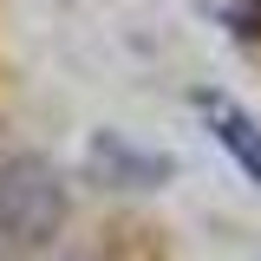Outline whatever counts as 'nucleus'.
Returning a JSON list of instances; mask_svg holds the SVG:
<instances>
[{"mask_svg": "<svg viewBox=\"0 0 261 261\" xmlns=\"http://www.w3.org/2000/svg\"><path fill=\"white\" fill-rule=\"evenodd\" d=\"M65 228V176L46 157H7L0 163V242L13 248H53Z\"/></svg>", "mask_w": 261, "mask_h": 261, "instance_id": "f257e3e1", "label": "nucleus"}, {"mask_svg": "<svg viewBox=\"0 0 261 261\" xmlns=\"http://www.w3.org/2000/svg\"><path fill=\"white\" fill-rule=\"evenodd\" d=\"M85 176L105 190H163V183H176V157L137 144L124 130H92L85 137Z\"/></svg>", "mask_w": 261, "mask_h": 261, "instance_id": "f03ea898", "label": "nucleus"}, {"mask_svg": "<svg viewBox=\"0 0 261 261\" xmlns=\"http://www.w3.org/2000/svg\"><path fill=\"white\" fill-rule=\"evenodd\" d=\"M190 105L202 111V124H209V137L222 144L228 157H235V170L248 176V183H261V118L242 105V98L216 92V85H196Z\"/></svg>", "mask_w": 261, "mask_h": 261, "instance_id": "7ed1b4c3", "label": "nucleus"}, {"mask_svg": "<svg viewBox=\"0 0 261 261\" xmlns=\"http://www.w3.org/2000/svg\"><path fill=\"white\" fill-rule=\"evenodd\" d=\"M196 13L209 27H222L228 39H242V46L261 39V0H196Z\"/></svg>", "mask_w": 261, "mask_h": 261, "instance_id": "20e7f679", "label": "nucleus"}, {"mask_svg": "<svg viewBox=\"0 0 261 261\" xmlns=\"http://www.w3.org/2000/svg\"><path fill=\"white\" fill-rule=\"evenodd\" d=\"M65 261H72V255H65Z\"/></svg>", "mask_w": 261, "mask_h": 261, "instance_id": "39448f33", "label": "nucleus"}]
</instances>
